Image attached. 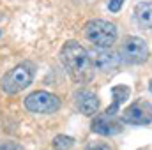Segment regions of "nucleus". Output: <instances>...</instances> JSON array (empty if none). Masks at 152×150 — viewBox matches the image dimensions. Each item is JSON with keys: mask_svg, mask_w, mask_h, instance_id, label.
<instances>
[{"mask_svg": "<svg viewBox=\"0 0 152 150\" xmlns=\"http://www.w3.org/2000/svg\"><path fill=\"white\" fill-rule=\"evenodd\" d=\"M90 127H92L94 133H97V134H101V136H112V134L120 133L122 124H120L118 118L110 117V115H106V113H101V115H97V117L92 120V125H90Z\"/></svg>", "mask_w": 152, "mask_h": 150, "instance_id": "obj_8", "label": "nucleus"}, {"mask_svg": "<svg viewBox=\"0 0 152 150\" xmlns=\"http://www.w3.org/2000/svg\"><path fill=\"white\" fill-rule=\"evenodd\" d=\"M124 5V0H108V9L112 12H118Z\"/></svg>", "mask_w": 152, "mask_h": 150, "instance_id": "obj_13", "label": "nucleus"}, {"mask_svg": "<svg viewBox=\"0 0 152 150\" xmlns=\"http://www.w3.org/2000/svg\"><path fill=\"white\" fill-rule=\"evenodd\" d=\"M34 79V71H32V66L28 64H20L16 66L14 69H11L9 73L2 76L0 79V87L5 94L12 95V94H18L21 90H25Z\"/></svg>", "mask_w": 152, "mask_h": 150, "instance_id": "obj_3", "label": "nucleus"}, {"mask_svg": "<svg viewBox=\"0 0 152 150\" xmlns=\"http://www.w3.org/2000/svg\"><path fill=\"white\" fill-rule=\"evenodd\" d=\"M76 108L83 115L92 117L99 110V97L90 90H81L76 94Z\"/></svg>", "mask_w": 152, "mask_h": 150, "instance_id": "obj_9", "label": "nucleus"}, {"mask_svg": "<svg viewBox=\"0 0 152 150\" xmlns=\"http://www.w3.org/2000/svg\"><path fill=\"white\" fill-rule=\"evenodd\" d=\"M129 94H131V90H129V87H126V85H115L113 88H112V97H113V103H112V106L106 110V115H110V117H115L118 110H120V106H122V103H126L127 99H129Z\"/></svg>", "mask_w": 152, "mask_h": 150, "instance_id": "obj_11", "label": "nucleus"}, {"mask_svg": "<svg viewBox=\"0 0 152 150\" xmlns=\"http://www.w3.org/2000/svg\"><path fill=\"white\" fill-rule=\"evenodd\" d=\"M88 55H90L92 66L101 73H112L118 66V57L110 48H94Z\"/></svg>", "mask_w": 152, "mask_h": 150, "instance_id": "obj_7", "label": "nucleus"}, {"mask_svg": "<svg viewBox=\"0 0 152 150\" xmlns=\"http://www.w3.org/2000/svg\"><path fill=\"white\" fill-rule=\"evenodd\" d=\"M122 122L131 125H149L152 122V104L149 101H134L122 113Z\"/></svg>", "mask_w": 152, "mask_h": 150, "instance_id": "obj_6", "label": "nucleus"}, {"mask_svg": "<svg viewBox=\"0 0 152 150\" xmlns=\"http://www.w3.org/2000/svg\"><path fill=\"white\" fill-rule=\"evenodd\" d=\"M75 145V140L71 136H64V134H58L55 140H53V147L55 150H69Z\"/></svg>", "mask_w": 152, "mask_h": 150, "instance_id": "obj_12", "label": "nucleus"}, {"mask_svg": "<svg viewBox=\"0 0 152 150\" xmlns=\"http://www.w3.org/2000/svg\"><path fill=\"white\" fill-rule=\"evenodd\" d=\"M60 60L76 83H87L94 78V66L88 51L76 41H67L60 50Z\"/></svg>", "mask_w": 152, "mask_h": 150, "instance_id": "obj_1", "label": "nucleus"}, {"mask_svg": "<svg viewBox=\"0 0 152 150\" xmlns=\"http://www.w3.org/2000/svg\"><path fill=\"white\" fill-rule=\"evenodd\" d=\"M0 150H21V147L14 141H0Z\"/></svg>", "mask_w": 152, "mask_h": 150, "instance_id": "obj_14", "label": "nucleus"}, {"mask_svg": "<svg viewBox=\"0 0 152 150\" xmlns=\"http://www.w3.org/2000/svg\"><path fill=\"white\" fill-rule=\"evenodd\" d=\"M85 37L94 48H110L117 41V27L106 20H90L85 25Z\"/></svg>", "mask_w": 152, "mask_h": 150, "instance_id": "obj_2", "label": "nucleus"}, {"mask_svg": "<svg viewBox=\"0 0 152 150\" xmlns=\"http://www.w3.org/2000/svg\"><path fill=\"white\" fill-rule=\"evenodd\" d=\"M87 150H112V149L108 145H104V143H94V145L87 147Z\"/></svg>", "mask_w": 152, "mask_h": 150, "instance_id": "obj_15", "label": "nucleus"}, {"mask_svg": "<svg viewBox=\"0 0 152 150\" xmlns=\"http://www.w3.org/2000/svg\"><path fill=\"white\" fill-rule=\"evenodd\" d=\"M149 90H151V94H152V79L149 81Z\"/></svg>", "mask_w": 152, "mask_h": 150, "instance_id": "obj_16", "label": "nucleus"}, {"mask_svg": "<svg viewBox=\"0 0 152 150\" xmlns=\"http://www.w3.org/2000/svg\"><path fill=\"white\" fill-rule=\"evenodd\" d=\"M120 55H122L120 58L126 64L138 66V64L147 62V58H149V46H147V42L143 39L129 36L120 44Z\"/></svg>", "mask_w": 152, "mask_h": 150, "instance_id": "obj_4", "label": "nucleus"}, {"mask_svg": "<svg viewBox=\"0 0 152 150\" xmlns=\"http://www.w3.org/2000/svg\"><path fill=\"white\" fill-rule=\"evenodd\" d=\"M25 108L28 111L39 113V115H51V113L58 111L60 99L55 94H50V92H44V90H37V92H32L30 95H27Z\"/></svg>", "mask_w": 152, "mask_h": 150, "instance_id": "obj_5", "label": "nucleus"}, {"mask_svg": "<svg viewBox=\"0 0 152 150\" xmlns=\"http://www.w3.org/2000/svg\"><path fill=\"white\" fill-rule=\"evenodd\" d=\"M134 20L143 30L152 32V2H140L134 7Z\"/></svg>", "mask_w": 152, "mask_h": 150, "instance_id": "obj_10", "label": "nucleus"}]
</instances>
